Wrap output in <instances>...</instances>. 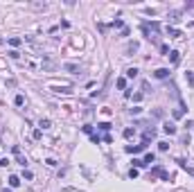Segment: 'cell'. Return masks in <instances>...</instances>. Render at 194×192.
<instances>
[{"label": "cell", "instance_id": "1", "mask_svg": "<svg viewBox=\"0 0 194 192\" xmlns=\"http://www.w3.org/2000/svg\"><path fill=\"white\" fill-rule=\"evenodd\" d=\"M153 176H160V179H163V181H169V174L165 172V170H163V167H160V165H156V167H153V170H151V179H153Z\"/></svg>", "mask_w": 194, "mask_h": 192}, {"label": "cell", "instance_id": "12", "mask_svg": "<svg viewBox=\"0 0 194 192\" xmlns=\"http://www.w3.org/2000/svg\"><path fill=\"white\" fill-rule=\"evenodd\" d=\"M185 79H187V84L194 88V72H192V70H187V72H185Z\"/></svg>", "mask_w": 194, "mask_h": 192}, {"label": "cell", "instance_id": "8", "mask_svg": "<svg viewBox=\"0 0 194 192\" xmlns=\"http://www.w3.org/2000/svg\"><path fill=\"white\" fill-rule=\"evenodd\" d=\"M167 36H169V39H178L181 30H176V27H167Z\"/></svg>", "mask_w": 194, "mask_h": 192}, {"label": "cell", "instance_id": "28", "mask_svg": "<svg viewBox=\"0 0 194 192\" xmlns=\"http://www.w3.org/2000/svg\"><path fill=\"white\" fill-rule=\"evenodd\" d=\"M23 176H25V179H27V181H30V179H32V176H34V174H32V172H30V170H25V172H23Z\"/></svg>", "mask_w": 194, "mask_h": 192}, {"label": "cell", "instance_id": "6", "mask_svg": "<svg viewBox=\"0 0 194 192\" xmlns=\"http://www.w3.org/2000/svg\"><path fill=\"white\" fill-rule=\"evenodd\" d=\"M63 70L75 72V75H81V66H72V63H66V66H63Z\"/></svg>", "mask_w": 194, "mask_h": 192}, {"label": "cell", "instance_id": "14", "mask_svg": "<svg viewBox=\"0 0 194 192\" xmlns=\"http://www.w3.org/2000/svg\"><path fill=\"white\" fill-rule=\"evenodd\" d=\"M9 45H11V48H18V45H21V39H18V36H11V39H9Z\"/></svg>", "mask_w": 194, "mask_h": 192}, {"label": "cell", "instance_id": "25", "mask_svg": "<svg viewBox=\"0 0 194 192\" xmlns=\"http://www.w3.org/2000/svg\"><path fill=\"white\" fill-rule=\"evenodd\" d=\"M9 57H11V59H18V57H21V52H18V50H11Z\"/></svg>", "mask_w": 194, "mask_h": 192}, {"label": "cell", "instance_id": "19", "mask_svg": "<svg viewBox=\"0 0 194 192\" xmlns=\"http://www.w3.org/2000/svg\"><path fill=\"white\" fill-rule=\"evenodd\" d=\"M97 129H102V131H108V129H111V124H108V122H99V124H97Z\"/></svg>", "mask_w": 194, "mask_h": 192}, {"label": "cell", "instance_id": "29", "mask_svg": "<svg viewBox=\"0 0 194 192\" xmlns=\"http://www.w3.org/2000/svg\"><path fill=\"white\" fill-rule=\"evenodd\" d=\"M2 192H11V190H9V188H5V190H2Z\"/></svg>", "mask_w": 194, "mask_h": 192}, {"label": "cell", "instance_id": "4", "mask_svg": "<svg viewBox=\"0 0 194 192\" xmlns=\"http://www.w3.org/2000/svg\"><path fill=\"white\" fill-rule=\"evenodd\" d=\"M153 77H156V79H167L169 77V68H158V70L153 72Z\"/></svg>", "mask_w": 194, "mask_h": 192}, {"label": "cell", "instance_id": "3", "mask_svg": "<svg viewBox=\"0 0 194 192\" xmlns=\"http://www.w3.org/2000/svg\"><path fill=\"white\" fill-rule=\"evenodd\" d=\"M14 156H16V161L21 163V165H23V167H25V165H27V158H25V156H23V152H21V147H18V145H14Z\"/></svg>", "mask_w": 194, "mask_h": 192}, {"label": "cell", "instance_id": "20", "mask_svg": "<svg viewBox=\"0 0 194 192\" xmlns=\"http://www.w3.org/2000/svg\"><path fill=\"white\" fill-rule=\"evenodd\" d=\"M185 115V109H174V118H183Z\"/></svg>", "mask_w": 194, "mask_h": 192}, {"label": "cell", "instance_id": "18", "mask_svg": "<svg viewBox=\"0 0 194 192\" xmlns=\"http://www.w3.org/2000/svg\"><path fill=\"white\" fill-rule=\"evenodd\" d=\"M147 163H156V156H153L151 152H149L147 156H144V165H147Z\"/></svg>", "mask_w": 194, "mask_h": 192}, {"label": "cell", "instance_id": "9", "mask_svg": "<svg viewBox=\"0 0 194 192\" xmlns=\"http://www.w3.org/2000/svg\"><path fill=\"white\" fill-rule=\"evenodd\" d=\"M115 86H118L120 91H127V79H124V77H120V79H115Z\"/></svg>", "mask_w": 194, "mask_h": 192}, {"label": "cell", "instance_id": "7", "mask_svg": "<svg viewBox=\"0 0 194 192\" xmlns=\"http://www.w3.org/2000/svg\"><path fill=\"white\" fill-rule=\"evenodd\" d=\"M167 57H169V61H172V63H178V61H181V52H178V50H172Z\"/></svg>", "mask_w": 194, "mask_h": 192}, {"label": "cell", "instance_id": "17", "mask_svg": "<svg viewBox=\"0 0 194 192\" xmlns=\"http://www.w3.org/2000/svg\"><path fill=\"white\" fill-rule=\"evenodd\" d=\"M50 124H52V122L47 120V118H45V120H41V122H39V127H41V129H50Z\"/></svg>", "mask_w": 194, "mask_h": 192}, {"label": "cell", "instance_id": "21", "mask_svg": "<svg viewBox=\"0 0 194 192\" xmlns=\"http://www.w3.org/2000/svg\"><path fill=\"white\" fill-rule=\"evenodd\" d=\"M133 167L138 170V167H144V161H140V158H133Z\"/></svg>", "mask_w": 194, "mask_h": 192}, {"label": "cell", "instance_id": "16", "mask_svg": "<svg viewBox=\"0 0 194 192\" xmlns=\"http://www.w3.org/2000/svg\"><path fill=\"white\" fill-rule=\"evenodd\" d=\"M127 77H131V79H133V77H138V68H129V70H127Z\"/></svg>", "mask_w": 194, "mask_h": 192}, {"label": "cell", "instance_id": "11", "mask_svg": "<svg viewBox=\"0 0 194 192\" xmlns=\"http://www.w3.org/2000/svg\"><path fill=\"white\" fill-rule=\"evenodd\" d=\"M9 185L11 188H18V185H21V179L16 176V174H14V176H9Z\"/></svg>", "mask_w": 194, "mask_h": 192}, {"label": "cell", "instance_id": "2", "mask_svg": "<svg viewBox=\"0 0 194 192\" xmlns=\"http://www.w3.org/2000/svg\"><path fill=\"white\" fill-rule=\"evenodd\" d=\"M144 147H147V142H142V145H127V147H124V152H127V154H138V152H142Z\"/></svg>", "mask_w": 194, "mask_h": 192}, {"label": "cell", "instance_id": "13", "mask_svg": "<svg viewBox=\"0 0 194 192\" xmlns=\"http://www.w3.org/2000/svg\"><path fill=\"white\" fill-rule=\"evenodd\" d=\"M111 27H120V30H124V20H122V18H115V20L111 23Z\"/></svg>", "mask_w": 194, "mask_h": 192}, {"label": "cell", "instance_id": "27", "mask_svg": "<svg viewBox=\"0 0 194 192\" xmlns=\"http://www.w3.org/2000/svg\"><path fill=\"white\" fill-rule=\"evenodd\" d=\"M127 50H129V52H136V50H138V43H131V45H129Z\"/></svg>", "mask_w": 194, "mask_h": 192}, {"label": "cell", "instance_id": "23", "mask_svg": "<svg viewBox=\"0 0 194 192\" xmlns=\"http://www.w3.org/2000/svg\"><path fill=\"white\" fill-rule=\"evenodd\" d=\"M133 133H136V129H124V138H133Z\"/></svg>", "mask_w": 194, "mask_h": 192}, {"label": "cell", "instance_id": "24", "mask_svg": "<svg viewBox=\"0 0 194 192\" xmlns=\"http://www.w3.org/2000/svg\"><path fill=\"white\" fill-rule=\"evenodd\" d=\"M129 176H131V179H138V170H136V167H131V172H129Z\"/></svg>", "mask_w": 194, "mask_h": 192}, {"label": "cell", "instance_id": "10", "mask_svg": "<svg viewBox=\"0 0 194 192\" xmlns=\"http://www.w3.org/2000/svg\"><path fill=\"white\" fill-rule=\"evenodd\" d=\"M54 91L56 93H63V95H70V93H72L70 86H54Z\"/></svg>", "mask_w": 194, "mask_h": 192}, {"label": "cell", "instance_id": "15", "mask_svg": "<svg viewBox=\"0 0 194 192\" xmlns=\"http://www.w3.org/2000/svg\"><path fill=\"white\" fill-rule=\"evenodd\" d=\"M14 104H16V106H23V104H25V97H23V95H16V97H14Z\"/></svg>", "mask_w": 194, "mask_h": 192}, {"label": "cell", "instance_id": "22", "mask_svg": "<svg viewBox=\"0 0 194 192\" xmlns=\"http://www.w3.org/2000/svg\"><path fill=\"white\" fill-rule=\"evenodd\" d=\"M158 149H160V152H167V149H169V142H158Z\"/></svg>", "mask_w": 194, "mask_h": 192}, {"label": "cell", "instance_id": "26", "mask_svg": "<svg viewBox=\"0 0 194 192\" xmlns=\"http://www.w3.org/2000/svg\"><path fill=\"white\" fill-rule=\"evenodd\" d=\"M9 165V158H0V167H7Z\"/></svg>", "mask_w": 194, "mask_h": 192}, {"label": "cell", "instance_id": "5", "mask_svg": "<svg viewBox=\"0 0 194 192\" xmlns=\"http://www.w3.org/2000/svg\"><path fill=\"white\" fill-rule=\"evenodd\" d=\"M163 131L169 133V136H174V133H176V124H174V122H165V124H163Z\"/></svg>", "mask_w": 194, "mask_h": 192}]
</instances>
